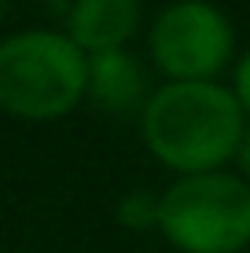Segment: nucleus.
I'll return each instance as SVG.
<instances>
[{
    "mask_svg": "<svg viewBox=\"0 0 250 253\" xmlns=\"http://www.w3.org/2000/svg\"><path fill=\"white\" fill-rule=\"evenodd\" d=\"M144 143L180 176L221 172L243 143V107L217 81H169L144 103Z\"/></svg>",
    "mask_w": 250,
    "mask_h": 253,
    "instance_id": "1",
    "label": "nucleus"
},
{
    "mask_svg": "<svg viewBox=\"0 0 250 253\" xmlns=\"http://www.w3.org/2000/svg\"><path fill=\"white\" fill-rule=\"evenodd\" d=\"M89 55L66 33L26 30L0 41V110L26 121L63 118L81 103Z\"/></svg>",
    "mask_w": 250,
    "mask_h": 253,
    "instance_id": "2",
    "label": "nucleus"
},
{
    "mask_svg": "<svg viewBox=\"0 0 250 253\" xmlns=\"http://www.w3.org/2000/svg\"><path fill=\"white\" fill-rule=\"evenodd\" d=\"M158 228L184 253H239L250 246V184L228 172L180 176L162 195Z\"/></svg>",
    "mask_w": 250,
    "mask_h": 253,
    "instance_id": "3",
    "label": "nucleus"
},
{
    "mask_svg": "<svg viewBox=\"0 0 250 253\" xmlns=\"http://www.w3.org/2000/svg\"><path fill=\"white\" fill-rule=\"evenodd\" d=\"M228 15L210 0H177L151 26V55L169 81H213L232 59Z\"/></svg>",
    "mask_w": 250,
    "mask_h": 253,
    "instance_id": "4",
    "label": "nucleus"
},
{
    "mask_svg": "<svg viewBox=\"0 0 250 253\" xmlns=\"http://www.w3.org/2000/svg\"><path fill=\"white\" fill-rule=\"evenodd\" d=\"M140 0H74L66 15V37L85 55L118 51L136 33Z\"/></svg>",
    "mask_w": 250,
    "mask_h": 253,
    "instance_id": "5",
    "label": "nucleus"
},
{
    "mask_svg": "<svg viewBox=\"0 0 250 253\" xmlns=\"http://www.w3.org/2000/svg\"><path fill=\"white\" fill-rule=\"evenodd\" d=\"M85 95H92L100 110L129 114L140 103H148V70H144V63L136 55H129L125 48L89 55V84H85Z\"/></svg>",
    "mask_w": 250,
    "mask_h": 253,
    "instance_id": "6",
    "label": "nucleus"
},
{
    "mask_svg": "<svg viewBox=\"0 0 250 253\" xmlns=\"http://www.w3.org/2000/svg\"><path fill=\"white\" fill-rule=\"evenodd\" d=\"M158 209H162V198L148 195V191H129L118 202V220L133 231H148V228H158Z\"/></svg>",
    "mask_w": 250,
    "mask_h": 253,
    "instance_id": "7",
    "label": "nucleus"
},
{
    "mask_svg": "<svg viewBox=\"0 0 250 253\" xmlns=\"http://www.w3.org/2000/svg\"><path fill=\"white\" fill-rule=\"evenodd\" d=\"M232 95L239 99L243 110H250V51L239 59V66H236V88H232Z\"/></svg>",
    "mask_w": 250,
    "mask_h": 253,
    "instance_id": "8",
    "label": "nucleus"
},
{
    "mask_svg": "<svg viewBox=\"0 0 250 253\" xmlns=\"http://www.w3.org/2000/svg\"><path fill=\"white\" fill-rule=\"evenodd\" d=\"M239 165H243V172H247V180H250V128L243 132V143H239Z\"/></svg>",
    "mask_w": 250,
    "mask_h": 253,
    "instance_id": "9",
    "label": "nucleus"
},
{
    "mask_svg": "<svg viewBox=\"0 0 250 253\" xmlns=\"http://www.w3.org/2000/svg\"><path fill=\"white\" fill-rule=\"evenodd\" d=\"M0 15H4V0H0Z\"/></svg>",
    "mask_w": 250,
    "mask_h": 253,
    "instance_id": "10",
    "label": "nucleus"
}]
</instances>
